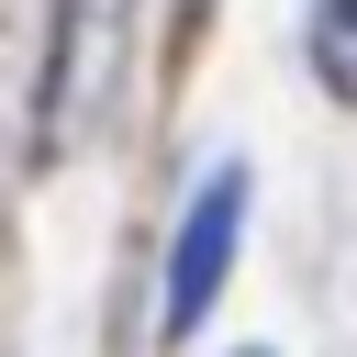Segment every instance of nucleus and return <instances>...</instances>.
<instances>
[{
  "label": "nucleus",
  "instance_id": "nucleus-1",
  "mask_svg": "<svg viewBox=\"0 0 357 357\" xmlns=\"http://www.w3.org/2000/svg\"><path fill=\"white\" fill-rule=\"evenodd\" d=\"M123 45H134V0H56L45 134H33V156H45V167H56L78 134H100V112H112V78H123Z\"/></svg>",
  "mask_w": 357,
  "mask_h": 357
},
{
  "label": "nucleus",
  "instance_id": "nucleus-2",
  "mask_svg": "<svg viewBox=\"0 0 357 357\" xmlns=\"http://www.w3.org/2000/svg\"><path fill=\"white\" fill-rule=\"evenodd\" d=\"M234 234H245V156H223L201 190H190V212H178V234H167V290H156V324H167V346L223 301V268H234Z\"/></svg>",
  "mask_w": 357,
  "mask_h": 357
},
{
  "label": "nucleus",
  "instance_id": "nucleus-3",
  "mask_svg": "<svg viewBox=\"0 0 357 357\" xmlns=\"http://www.w3.org/2000/svg\"><path fill=\"white\" fill-rule=\"evenodd\" d=\"M312 67H324V89L357 100V0H312Z\"/></svg>",
  "mask_w": 357,
  "mask_h": 357
},
{
  "label": "nucleus",
  "instance_id": "nucleus-4",
  "mask_svg": "<svg viewBox=\"0 0 357 357\" xmlns=\"http://www.w3.org/2000/svg\"><path fill=\"white\" fill-rule=\"evenodd\" d=\"M245 357H268V346H245Z\"/></svg>",
  "mask_w": 357,
  "mask_h": 357
}]
</instances>
